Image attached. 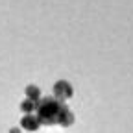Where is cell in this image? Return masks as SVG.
<instances>
[{
  "label": "cell",
  "mask_w": 133,
  "mask_h": 133,
  "mask_svg": "<svg viewBox=\"0 0 133 133\" xmlns=\"http://www.w3.org/2000/svg\"><path fill=\"white\" fill-rule=\"evenodd\" d=\"M37 118L41 124L52 126V124H61V126H70L74 122V115L70 109L63 104V100H57L56 96H48L37 102Z\"/></svg>",
  "instance_id": "cell-1"
},
{
  "label": "cell",
  "mask_w": 133,
  "mask_h": 133,
  "mask_svg": "<svg viewBox=\"0 0 133 133\" xmlns=\"http://www.w3.org/2000/svg\"><path fill=\"white\" fill-rule=\"evenodd\" d=\"M54 94L57 100H66L72 96V87L69 81H57L54 85Z\"/></svg>",
  "instance_id": "cell-2"
},
{
  "label": "cell",
  "mask_w": 133,
  "mask_h": 133,
  "mask_svg": "<svg viewBox=\"0 0 133 133\" xmlns=\"http://www.w3.org/2000/svg\"><path fill=\"white\" fill-rule=\"evenodd\" d=\"M21 126H22V129H26V131H35V129L41 126V122H39L37 116H33L31 113H26V116L21 120Z\"/></svg>",
  "instance_id": "cell-3"
},
{
  "label": "cell",
  "mask_w": 133,
  "mask_h": 133,
  "mask_svg": "<svg viewBox=\"0 0 133 133\" xmlns=\"http://www.w3.org/2000/svg\"><path fill=\"white\" fill-rule=\"evenodd\" d=\"M26 96H28L30 100H33V102H39V100H41V91H39V87L28 85V87H26Z\"/></svg>",
  "instance_id": "cell-4"
},
{
  "label": "cell",
  "mask_w": 133,
  "mask_h": 133,
  "mask_svg": "<svg viewBox=\"0 0 133 133\" xmlns=\"http://www.w3.org/2000/svg\"><path fill=\"white\" fill-rule=\"evenodd\" d=\"M35 107H37V102H33V100H30V98H28V100H24V102L21 104V109H22L24 113H31Z\"/></svg>",
  "instance_id": "cell-5"
}]
</instances>
